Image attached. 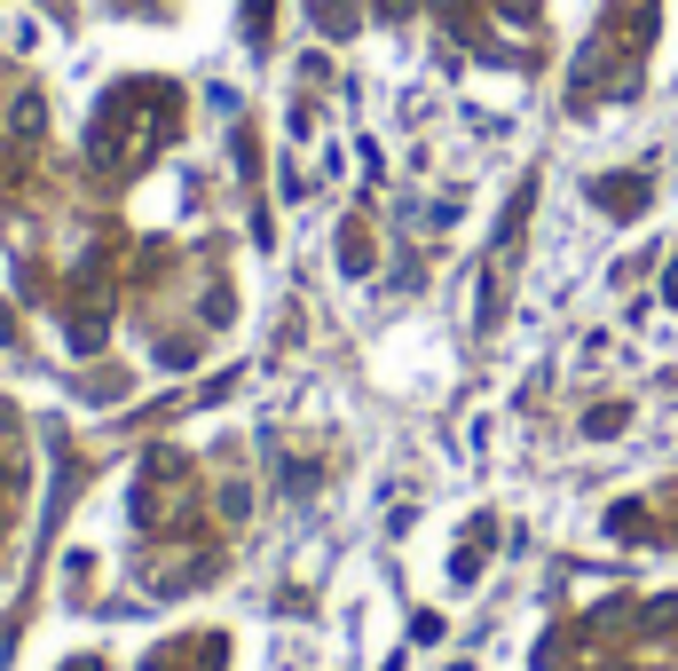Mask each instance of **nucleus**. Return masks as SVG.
I'll list each match as a JSON object with an SVG mask.
<instances>
[{"label": "nucleus", "instance_id": "1", "mask_svg": "<svg viewBox=\"0 0 678 671\" xmlns=\"http://www.w3.org/2000/svg\"><path fill=\"white\" fill-rule=\"evenodd\" d=\"M639 198H647V182H600V206H608V214H631Z\"/></svg>", "mask_w": 678, "mask_h": 671}, {"label": "nucleus", "instance_id": "2", "mask_svg": "<svg viewBox=\"0 0 678 671\" xmlns=\"http://www.w3.org/2000/svg\"><path fill=\"white\" fill-rule=\"evenodd\" d=\"M245 9H252V40H261L269 32V0H245Z\"/></svg>", "mask_w": 678, "mask_h": 671}]
</instances>
